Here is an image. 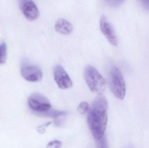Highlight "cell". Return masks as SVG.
<instances>
[{"label":"cell","instance_id":"cell-5","mask_svg":"<svg viewBox=\"0 0 149 148\" xmlns=\"http://www.w3.org/2000/svg\"><path fill=\"white\" fill-rule=\"evenodd\" d=\"M21 72L23 77L28 81L37 82L41 81L42 77L41 69L38 66L29 63L22 64Z\"/></svg>","mask_w":149,"mask_h":148},{"label":"cell","instance_id":"cell-7","mask_svg":"<svg viewBox=\"0 0 149 148\" xmlns=\"http://www.w3.org/2000/svg\"><path fill=\"white\" fill-rule=\"evenodd\" d=\"M19 4L23 14L29 21H34L38 18L39 10L33 1L22 0L19 1Z\"/></svg>","mask_w":149,"mask_h":148},{"label":"cell","instance_id":"cell-10","mask_svg":"<svg viewBox=\"0 0 149 148\" xmlns=\"http://www.w3.org/2000/svg\"><path fill=\"white\" fill-rule=\"evenodd\" d=\"M66 114V113L65 111H57V110H51L50 109L49 110H48L44 113L39 114L38 115L43 116H48V117H50L53 118H57L59 116H63L65 115Z\"/></svg>","mask_w":149,"mask_h":148},{"label":"cell","instance_id":"cell-13","mask_svg":"<svg viewBox=\"0 0 149 148\" xmlns=\"http://www.w3.org/2000/svg\"><path fill=\"white\" fill-rule=\"evenodd\" d=\"M96 147L97 148H109L105 134L99 140H96Z\"/></svg>","mask_w":149,"mask_h":148},{"label":"cell","instance_id":"cell-6","mask_svg":"<svg viewBox=\"0 0 149 148\" xmlns=\"http://www.w3.org/2000/svg\"><path fill=\"white\" fill-rule=\"evenodd\" d=\"M53 74L55 81L60 89H67L72 87L71 79L61 65H57L55 66Z\"/></svg>","mask_w":149,"mask_h":148},{"label":"cell","instance_id":"cell-1","mask_svg":"<svg viewBox=\"0 0 149 148\" xmlns=\"http://www.w3.org/2000/svg\"><path fill=\"white\" fill-rule=\"evenodd\" d=\"M108 103L102 93L95 97L88 110L87 123L89 129L96 140L105 134L108 122Z\"/></svg>","mask_w":149,"mask_h":148},{"label":"cell","instance_id":"cell-8","mask_svg":"<svg viewBox=\"0 0 149 148\" xmlns=\"http://www.w3.org/2000/svg\"><path fill=\"white\" fill-rule=\"evenodd\" d=\"M100 27L102 32L109 43L113 46H117L118 43V40L116 33L113 26L104 15L101 17Z\"/></svg>","mask_w":149,"mask_h":148},{"label":"cell","instance_id":"cell-4","mask_svg":"<svg viewBox=\"0 0 149 148\" xmlns=\"http://www.w3.org/2000/svg\"><path fill=\"white\" fill-rule=\"evenodd\" d=\"M28 101L30 108L37 115L49 110L51 107L49 100L38 93H34L31 95Z\"/></svg>","mask_w":149,"mask_h":148},{"label":"cell","instance_id":"cell-15","mask_svg":"<svg viewBox=\"0 0 149 148\" xmlns=\"http://www.w3.org/2000/svg\"><path fill=\"white\" fill-rule=\"evenodd\" d=\"M107 3L109 6L112 7H117L120 6L124 2V1H108Z\"/></svg>","mask_w":149,"mask_h":148},{"label":"cell","instance_id":"cell-3","mask_svg":"<svg viewBox=\"0 0 149 148\" xmlns=\"http://www.w3.org/2000/svg\"><path fill=\"white\" fill-rule=\"evenodd\" d=\"M109 85L114 95L119 100H123L126 95V83L121 72L116 66H113L110 69Z\"/></svg>","mask_w":149,"mask_h":148},{"label":"cell","instance_id":"cell-12","mask_svg":"<svg viewBox=\"0 0 149 148\" xmlns=\"http://www.w3.org/2000/svg\"><path fill=\"white\" fill-rule=\"evenodd\" d=\"M77 109L78 112L81 114H85L89 110V105L86 102H81L78 106Z\"/></svg>","mask_w":149,"mask_h":148},{"label":"cell","instance_id":"cell-18","mask_svg":"<svg viewBox=\"0 0 149 148\" xmlns=\"http://www.w3.org/2000/svg\"><path fill=\"white\" fill-rule=\"evenodd\" d=\"M124 148H135L132 145H129L126 146Z\"/></svg>","mask_w":149,"mask_h":148},{"label":"cell","instance_id":"cell-16","mask_svg":"<svg viewBox=\"0 0 149 148\" xmlns=\"http://www.w3.org/2000/svg\"><path fill=\"white\" fill-rule=\"evenodd\" d=\"M142 7L146 11H149V0L139 1Z\"/></svg>","mask_w":149,"mask_h":148},{"label":"cell","instance_id":"cell-14","mask_svg":"<svg viewBox=\"0 0 149 148\" xmlns=\"http://www.w3.org/2000/svg\"><path fill=\"white\" fill-rule=\"evenodd\" d=\"M62 142L59 140H53L47 144L46 148H61L62 147Z\"/></svg>","mask_w":149,"mask_h":148},{"label":"cell","instance_id":"cell-9","mask_svg":"<svg viewBox=\"0 0 149 148\" xmlns=\"http://www.w3.org/2000/svg\"><path fill=\"white\" fill-rule=\"evenodd\" d=\"M55 30L57 32L62 34H69L73 30V26L70 22L63 19H58L55 26Z\"/></svg>","mask_w":149,"mask_h":148},{"label":"cell","instance_id":"cell-17","mask_svg":"<svg viewBox=\"0 0 149 148\" xmlns=\"http://www.w3.org/2000/svg\"><path fill=\"white\" fill-rule=\"evenodd\" d=\"M51 123L52 122L48 123H45V124H43V125L39 127L38 129V133L42 134H44L45 131V129L46 127L49 126Z\"/></svg>","mask_w":149,"mask_h":148},{"label":"cell","instance_id":"cell-2","mask_svg":"<svg viewBox=\"0 0 149 148\" xmlns=\"http://www.w3.org/2000/svg\"><path fill=\"white\" fill-rule=\"evenodd\" d=\"M84 75L85 81L92 92L100 94L106 88L105 79L93 66H86L84 70Z\"/></svg>","mask_w":149,"mask_h":148},{"label":"cell","instance_id":"cell-11","mask_svg":"<svg viewBox=\"0 0 149 148\" xmlns=\"http://www.w3.org/2000/svg\"><path fill=\"white\" fill-rule=\"evenodd\" d=\"M7 56V45L5 42H3L0 44V64L5 63Z\"/></svg>","mask_w":149,"mask_h":148}]
</instances>
